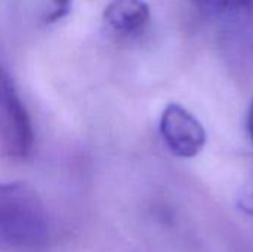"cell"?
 I'll return each instance as SVG.
<instances>
[{"label": "cell", "mask_w": 253, "mask_h": 252, "mask_svg": "<svg viewBox=\"0 0 253 252\" xmlns=\"http://www.w3.org/2000/svg\"><path fill=\"white\" fill-rule=\"evenodd\" d=\"M239 208L245 214L252 215L253 217V178L251 181L246 183V186L240 192V196H239Z\"/></svg>", "instance_id": "cell-6"}, {"label": "cell", "mask_w": 253, "mask_h": 252, "mask_svg": "<svg viewBox=\"0 0 253 252\" xmlns=\"http://www.w3.org/2000/svg\"><path fill=\"white\" fill-rule=\"evenodd\" d=\"M104 21L120 34H136L150 21V6L145 0H110L104 9Z\"/></svg>", "instance_id": "cell-4"}, {"label": "cell", "mask_w": 253, "mask_h": 252, "mask_svg": "<svg viewBox=\"0 0 253 252\" xmlns=\"http://www.w3.org/2000/svg\"><path fill=\"white\" fill-rule=\"evenodd\" d=\"M0 146L6 156L25 159L34 146L30 114L19 98L10 74L0 65Z\"/></svg>", "instance_id": "cell-2"}, {"label": "cell", "mask_w": 253, "mask_h": 252, "mask_svg": "<svg viewBox=\"0 0 253 252\" xmlns=\"http://www.w3.org/2000/svg\"><path fill=\"white\" fill-rule=\"evenodd\" d=\"M248 132H249V137L253 143V102L249 108V113H248Z\"/></svg>", "instance_id": "cell-9"}, {"label": "cell", "mask_w": 253, "mask_h": 252, "mask_svg": "<svg viewBox=\"0 0 253 252\" xmlns=\"http://www.w3.org/2000/svg\"><path fill=\"white\" fill-rule=\"evenodd\" d=\"M193 1L206 12H221L227 9V0H193Z\"/></svg>", "instance_id": "cell-8"}, {"label": "cell", "mask_w": 253, "mask_h": 252, "mask_svg": "<svg viewBox=\"0 0 253 252\" xmlns=\"http://www.w3.org/2000/svg\"><path fill=\"white\" fill-rule=\"evenodd\" d=\"M227 9L253 21V0H227Z\"/></svg>", "instance_id": "cell-7"}, {"label": "cell", "mask_w": 253, "mask_h": 252, "mask_svg": "<svg viewBox=\"0 0 253 252\" xmlns=\"http://www.w3.org/2000/svg\"><path fill=\"white\" fill-rule=\"evenodd\" d=\"M159 129L170 153L182 159L199 156L208 141L206 129L200 120L176 102H170L165 107Z\"/></svg>", "instance_id": "cell-3"}, {"label": "cell", "mask_w": 253, "mask_h": 252, "mask_svg": "<svg viewBox=\"0 0 253 252\" xmlns=\"http://www.w3.org/2000/svg\"><path fill=\"white\" fill-rule=\"evenodd\" d=\"M47 211L37 192L27 183L0 184V247L39 248L49 241Z\"/></svg>", "instance_id": "cell-1"}, {"label": "cell", "mask_w": 253, "mask_h": 252, "mask_svg": "<svg viewBox=\"0 0 253 252\" xmlns=\"http://www.w3.org/2000/svg\"><path fill=\"white\" fill-rule=\"evenodd\" d=\"M73 7V0H53V7L52 10L44 16L46 24H53L58 22L59 19L65 18Z\"/></svg>", "instance_id": "cell-5"}]
</instances>
